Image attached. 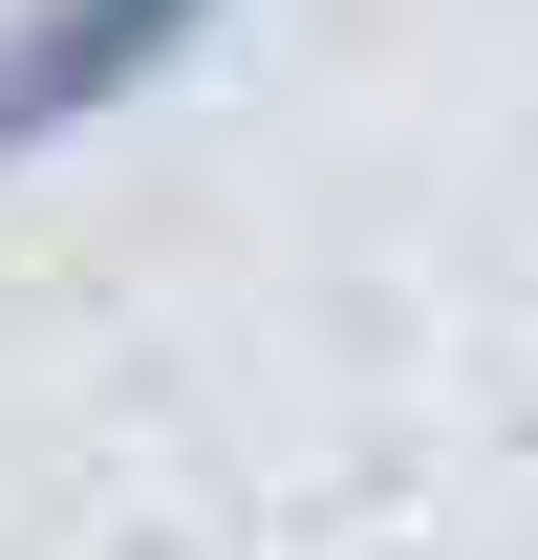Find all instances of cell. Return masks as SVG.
I'll list each match as a JSON object with an SVG mask.
<instances>
[{
  "mask_svg": "<svg viewBox=\"0 0 538 560\" xmlns=\"http://www.w3.org/2000/svg\"><path fill=\"white\" fill-rule=\"evenodd\" d=\"M237 0H22L0 22V173H44L66 130H108L130 86H173Z\"/></svg>",
  "mask_w": 538,
  "mask_h": 560,
  "instance_id": "6da1fadb",
  "label": "cell"
}]
</instances>
